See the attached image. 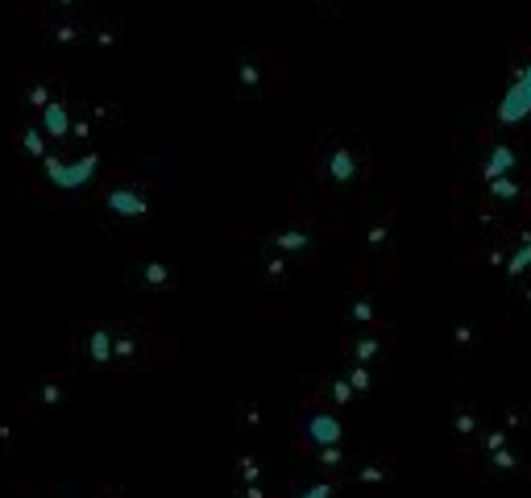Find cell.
Instances as JSON below:
<instances>
[{"label": "cell", "instance_id": "1", "mask_svg": "<svg viewBox=\"0 0 531 498\" xmlns=\"http://www.w3.org/2000/svg\"><path fill=\"white\" fill-rule=\"evenodd\" d=\"M100 208L108 220H125V225H133V220H146L154 200H150V187L146 179H113L104 191H100Z\"/></svg>", "mask_w": 531, "mask_h": 498}, {"label": "cell", "instance_id": "2", "mask_svg": "<svg viewBox=\"0 0 531 498\" xmlns=\"http://www.w3.org/2000/svg\"><path fill=\"white\" fill-rule=\"evenodd\" d=\"M46 183H54L59 191H79V187H88L92 175H96V166L100 158L96 154H83V158H63V154H46Z\"/></svg>", "mask_w": 531, "mask_h": 498}, {"label": "cell", "instance_id": "3", "mask_svg": "<svg viewBox=\"0 0 531 498\" xmlns=\"http://www.w3.org/2000/svg\"><path fill=\"white\" fill-rule=\"evenodd\" d=\"M75 357L83 366H113L117 357V328L113 324H83L75 337Z\"/></svg>", "mask_w": 531, "mask_h": 498}, {"label": "cell", "instance_id": "4", "mask_svg": "<svg viewBox=\"0 0 531 498\" xmlns=\"http://www.w3.org/2000/svg\"><path fill=\"white\" fill-rule=\"evenodd\" d=\"M129 279H133L129 287H137V291H171L175 287V266L166 258H150L137 270H129Z\"/></svg>", "mask_w": 531, "mask_h": 498}, {"label": "cell", "instance_id": "5", "mask_svg": "<svg viewBox=\"0 0 531 498\" xmlns=\"http://www.w3.org/2000/svg\"><path fill=\"white\" fill-rule=\"evenodd\" d=\"M531 113V63L523 67V75L507 88V96H502V104H498V117L502 121H523Z\"/></svg>", "mask_w": 531, "mask_h": 498}, {"label": "cell", "instance_id": "6", "mask_svg": "<svg viewBox=\"0 0 531 498\" xmlns=\"http://www.w3.org/2000/svg\"><path fill=\"white\" fill-rule=\"evenodd\" d=\"M303 436H307V445H316V449H332L341 440V424H337V415L332 411H312V415H303Z\"/></svg>", "mask_w": 531, "mask_h": 498}, {"label": "cell", "instance_id": "7", "mask_svg": "<svg viewBox=\"0 0 531 498\" xmlns=\"http://www.w3.org/2000/svg\"><path fill=\"white\" fill-rule=\"evenodd\" d=\"M38 125L46 129L50 142H67V129L75 125V117H71V108H67L63 100H50L42 113H38Z\"/></svg>", "mask_w": 531, "mask_h": 498}, {"label": "cell", "instance_id": "8", "mask_svg": "<svg viewBox=\"0 0 531 498\" xmlns=\"http://www.w3.org/2000/svg\"><path fill=\"white\" fill-rule=\"evenodd\" d=\"M21 150L34 154V158H46V154H50V150H46V129H42V125H25V129H21Z\"/></svg>", "mask_w": 531, "mask_h": 498}, {"label": "cell", "instance_id": "9", "mask_svg": "<svg viewBox=\"0 0 531 498\" xmlns=\"http://www.w3.org/2000/svg\"><path fill=\"white\" fill-rule=\"evenodd\" d=\"M328 175L337 179V183H349V179H353V162H349V150H332V166H328Z\"/></svg>", "mask_w": 531, "mask_h": 498}, {"label": "cell", "instance_id": "10", "mask_svg": "<svg viewBox=\"0 0 531 498\" xmlns=\"http://www.w3.org/2000/svg\"><path fill=\"white\" fill-rule=\"evenodd\" d=\"M502 166H511V150H502V154H498V158L490 162V171H486V175H498V171H502Z\"/></svg>", "mask_w": 531, "mask_h": 498}]
</instances>
